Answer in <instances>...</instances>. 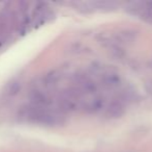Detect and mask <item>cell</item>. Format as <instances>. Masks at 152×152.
Masks as SVG:
<instances>
[{"mask_svg": "<svg viewBox=\"0 0 152 152\" xmlns=\"http://www.w3.org/2000/svg\"><path fill=\"white\" fill-rule=\"evenodd\" d=\"M146 87H147V91L149 92V93L152 95V79L150 81H148V82L146 83Z\"/></svg>", "mask_w": 152, "mask_h": 152, "instance_id": "obj_3", "label": "cell"}, {"mask_svg": "<svg viewBox=\"0 0 152 152\" xmlns=\"http://www.w3.org/2000/svg\"><path fill=\"white\" fill-rule=\"evenodd\" d=\"M125 10L132 16L140 18L152 24V2L132 1L125 5Z\"/></svg>", "mask_w": 152, "mask_h": 152, "instance_id": "obj_1", "label": "cell"}, {"mask_svg": "<svg viewBox=\"0 0 152 152\" xmlns=\"http://www.w3.org/2000/svg\"><path fill=\"white\" fill-rule=\"evenodd\" d=\"M124 110H125L124 102L120 99H117L112 101L104 108V114L108 118H119L124 114Z\"/></svg>", "mask_w": 152, "mask_h": 152, "instance_id": "obj_2", "label": "cell"}]
</instances>
